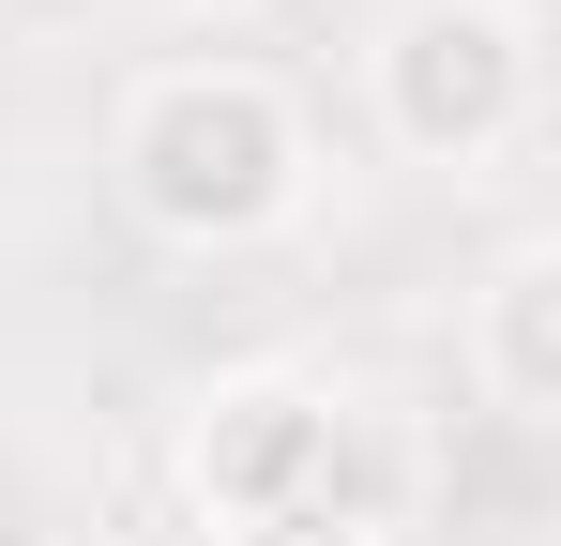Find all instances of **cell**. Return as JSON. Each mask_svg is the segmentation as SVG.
<instances>
[{
    "label": "cell",
    "mask_w": 561,
    "mask_h": 546,
    "mask_svg": "<svg viewBox=\"0 0 561 546\" xmlns=\"http://www.w3.org/2000/svg\"><path fill=\"white\" fill-rule=\"evenodd\" d=\"M470 379L516 425H561V243H516L470 288Z\"/></svg>",
    "instance_id": "4"
},
{
    "label": "cell",
    "mask_w": 561,
    "mask_h": 546,
    "mask_svg": "<svg viewBox=\"0 0 561 546\" xmlns=\"http://www.w3.org/2000/svg\"><path fill=\"white\" fill-rule=\"evenodd\" d=\"M106 168H122V213L183 259H243L274 243L319 182V137L259 61H152L106 122Z\"/></svg>",
    "instance_id": "1"
},
{
    "label": "cell",
    "mask_w": 561,
    "mask_h": 546,
    "mask_svg": "<svg viewBox=\"0 0 561 546\" xmlns=\"http://www.w3.org/2000/svg\"><path fill=\"white\" fill-rule=\"evenodd\" d=\"M183 486L228 546H350V395L243 364L183 410Z\"/></svg>",
    "instance_id": "2"
},
{
    "label": "cell",
    "mask_w": 561,
    "mask_h": 546,
    "mask_svg": "<svg viewBox=\"0 0 561 546\" xmlns=\"http://www.w3.org/2000/svg\"><path fill=\"white\" fill-rule=\"evenodd\" d=\"M152 15H259V0H152Z\"/></svg>",
    "instance_id": "5"
},
{
    "label": "cell",
    "mask_w": 561,
    "mask_h": 546,
    "mask_svg": "<svg viewBox=\"0 0 561 546\" xmlns=\"http://www.w3.org/2000/svg\"><path fill=\"white\" fill-rule=\"evenodd\" d=\"M365 106L410 168H501L547 106V31L516 0H394L365 46Z\"/></svg>",
    "instance_id": "3"
}]
</instances>
